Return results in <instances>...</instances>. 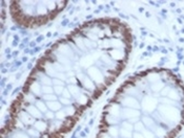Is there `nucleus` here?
I'll return each instance as SVG.
<instances>
[{
    "mask_svg": "<svg viewBox=\"0 0 184 138\" xmlns=\"http://www.w3.org/2000/svg\"><path fill=\"white\" fill-rule=\"evenodd\" d=\"M87 76L91 78V80L94 83L98 84V85L103 84V82H104V76L97 67H89L88 71H87Z\"/></svg>",
    "mask_w": 184,
    "mask_h": 138,
    "instance_id": "f257e3e1",
    "label": "nucleus"
},
{
    "mask_svg": "<svg viewBox=\"0 0 184 138\" xmlns=\"http://www.w3.org/2000/svg\"><path fill=\"white\" fill-rule=\"evenodd\" d=\"M78 78H80V82H81V84L83 85L84 88L87 89V90H91V91L95 90V84H94V82L91 80V78H89L88 76H85V74H82V73H79Z\"/></svg>",
    "mask_w": 184,
    "mask_h": 138,
    "instance_id": "f03ea898",
    "label": "nucleus"
},
{
    "mask_svg": "<svg viewBox=\"0 0 184 138\" xmlns=\"http://www.w3.org/2000/svg\"><path fill=\"white\" fill-rule=\"evenodd\" d=\"M19 118H20L21 121H22V123H23L24 125H26V126L34 125V123H35L34 117H33V116H32L29 113L24 112V111L20 112V114H19Z\"/></svg>",
    "mask_w": 184,
    "mask_h": 138,
    "instance_id": "7ed1b4c3",
    "label": "nucleus"
},
{
    "mask_svg": "<svg viewBox=\"0 0 184 138\" xmlns=\"http://www.w3.org/2000/svg\"><path fill=\"white\" fill-rule=\"evenodd\" d=\"M122 104L127 108H131V109H138L139 108V103L137 102L136 99L134 97H131V96H127L123 99V102Z\"/></svg>",
    "mask_w": 184,
    "mask_h": 138,
    "instance_id": "20e7f679",
    "label": "nucleus"
},
{
    "mask_svg": "<svg viewBox=\"0 0 184 138\" xmlns=\"http://www.w3.org/2000/svg\"><path fill=\"white\" fill-rule=\"evenodd\" d=\"M122 116L124 118H129V119H133L139 116V112L136 109H131V108H126L122 111Z\"/></svg>",
    "mask_w": 184,
    "mask_h": 138,
    "instance_id": "39448f33",
    "label": "nucleus"
},
{
    "mask_svg": "<svg viewBox=\"0 0 184 138\" xmlns=\"http://www.w3.org/2000/svg\"><path fill=\"white\" fill-rule=\"evenodd\" d=\"M26 112L29 113L34 118H41L42 117V113L40 112V110L38 109L36 106H33V105H31V106L27 107Z\"/></svg>",
    "mask_w": 184,
    "mask_h": 138,
    "instance_id": "423d86ee",
    "label": "nucleus"
},
{
    "mask_svg": "<svg viewBox=\"0 0 184 138\" xmlns=\"http://www.w3.org/2000/svg\"><path fill=\"white\" fill-rule=\"evenodd\" d=\"M47 108L48 110L53 111V112H58L59 110L62 109V104L59 101H54V102H47Z\"/></svg>",
    "mask_w": 184,
    "mask_h": 138,
    "instance_id": "0eeeda50",
    "label": "nucleus"
},
{
    "mask_svg": "<svg viewBox=\"0 0 184 138\" xmlns=\"http://www.w3.org/2000/svg\"><path fill=\"white\" fill-rule=\"evenodd\" d=\"M148 101H150V102H147V98H144L143 104H142V107H143L144 110H146V111H152V110H154V108L156 107V101L150 98V97H148Z\"/></svg>",
    "mask_w": 184,
    "mask_h": 138,
    "instance_id": "6e6552de",
    "label": "nucleus"
},
{
    "mask_svg": "<svg viewBox=\"0 0 184 138\" xmlns=\"http://www.w3.org/2000/svg\"><path fill=\"white\" fill-rule=\"evenodd\" d=\"M31 92L35 95H40L42 93V86L38 82H33L31 85Z\"/></svg>",
    "mask_w": 184,
    "mask_h": 138,
    "instance_id": "1a4fd4ad",
    "label": "nucleus"
},
{
    "mask_svg": "<svg viewBox=\"0 0 184 138\" xmlns=\"http://www.w3.org/2000/svg\"><path fill=\"white\" fill-rule=\"evenodd\" d=\"M68 91L71 92V94H72V96H74L75 98H77V97L81 94V91H80V88L79 87H77L76 85H68Z\"/></svg>",
    "mask_w": 184,
    "mask_h": 138,
    "instance_id": "9d476101",
    "label": "nucleus"
},
{
    "mask_svg": "<svg viewBox=\"0 0 184 138\" xmlns=\"http://www.w3.org/2000/svg\"><path fill=\"white\" fill-rule=\"evenodd\" d=\"M40 83L43 85V86H52L53 80L48 76H45V74H40Z\"/></svg>",
    "mask_w": 184,
    "mask_h": 138,
    "instance_id": "9b49d317",
    "label": "nucleus"
},
{
    "mask_svg": "<svg viewBox=\"0 0 184 138\" xmlns=\"http://www.w3.org/2000/svg\"><path fill=\"white\" fill-rule=\"evenodd\" d=\"M34 127L36 130H38L39 132H44L47 128V125L45 121H42V120H38L34 123Z\"/></svg>",
    "mask_w": 184,
    "mask_h": 138,
    "instance_id": "f8f14e48",
    "label": "nucleus"
},
{
    "mask_svg": "<svg viewBox=\"0 0 184 138\" xmlns=\"http://www.w3.org/2000/svg\"><path fill=\"white\" fill-rule=\"evenodd\" d=\"M108 134L113 138H117L119 136V134H120V130H119L117 126H112V127L108 128Z\"/></svg>",
    "mask_w": 184,
    "mask_h": 138,
    "instance_id": "ddd939ff",
    "label": "nucleus"
},
{
    "mask_svg": "<svg viewBox=\"0 0 184 138\" xmlns=\"http://www.w3.org/2000/svg\"><path fill=\"white\" fill-rule=\"evenodd\" d=\"M35 106L40 110V112L41 113H46L47 111H48L47 105L45 104L44 102H42V101H37L36 104H35Z\"/></svg>",
    "mask_w": 184,
    "mask_h": 138,
    "instance_id": "4468645a",
    "label": "nucleus"
},
{
    "mask_svg": "<svg viewBox=\"0 0 184 138\" xmlns=\"http://www.w3.org/2000/svg\"><path fill=\"white\" fill-rule=\"evenodd\" d=\"M110 57L115 59V60H121V59H123V52L115 49L113 51H110Z\"/></svg>",
    "mask_w": 184,
    "mask_h": 138,
    "instance_id": "2eb2a0df",
    "label": "nucleus"
},
{
    "mask_svg": "<svg viewBox=\"0 0 184 138\" xmlns=\"http://www.w3.org/2000/svg\"><path fill=\"white\" fill-rule=\"evenodd\" d=\"M45 71H46V74L50 76H56V74H57V70L55 69V67H54V65H47L46 67H45Z\"/></svg>",
    "mask_w": 184,
    "mask_h": 138,
    "instance_id": "dca6fc26",
    "label": "nucleus"
},
{
    "mask_svg": "<svg viewBox=\"0 0 184 138\" xmlns=\"http://www.w3.org/2000/svg\"><path fill=\"white\" fill-rule=\"evenodd\" d=\"M110 116H114V117H118L119 115H120V110L117 106H113V107H110Z\"/></svg>",
    "mask_w": 184,
    "mask_h": 138,
    "instance_id": "f3484780",
    "label": "nucleus"
},
{
    "mask_svg": "<svg viewBox=\"0 0 184 138\" xmlns=\"http://www.w3.org/2000/svg\"><path fill=\"white\" fill-rule=\"evenodd\" d=\"M120 135L122 138H131L133 137V133H131V131L129 130H125V129L121 128L120 129Z\"/></svg>",
    "mask_w": 184,
    "mask_h": 138,
    "instance_id": "a211bd4d",
    "label": "nucleus"
},
{
    "mask_svg": "<svg viewBox=\"0 0 184 138\" xmlns=\"http://www.w3.org/2000/svg\"><path fill=\"white\" fill-rule=\"evenodd\" d=\"M57 95L56 94H44L43 95V99L46 101V102H54V101H57Z\"/></svg>",
    "mask_w": 184,
    "mask_h": 138,
    "instance_id": "6ab92c4d",
    "label": "nucleus"
},
{
    "mask_svg": "<svg viewBox=\"0 0 184 138\" xmlns=\"http://www.w3.org/2000/svg\"><path fill=\"white\" fill-rule=\"evenodd\" d=\"M64 111H65V113H66L67 116H72V115L75 114L76 109H75V107H73L72 105H70V106H66L65 109H64Z\"/></svg>",
    "mask_w": 184,
    "mask_h": 138,
    "instance_id": "aec40b11",
    "label": "nucleus"
},
{
    "mask_svg": "<svg viewBox=\"0 0 184 138\" xmlns=\"http://www.w3.org/2000/svg\"><path fill=\"white\" fill-rule=\"evenodd\" d=\"M55 116H56V118H57L58 120H63L64 118L66 117V116H67V115H66V113H65V111H64V110L61 109V110H59L57 113H56Z\"/></svg>",
    "mask_w": 184,
    "mask_h": 138,
    "instance_id": "412c9836",
    "label": "nucleus"
},
{
    "mask_svg": "<svg viewBox=\"0 0 184 138\" xmlns=\"http://www.w3.org/2000/svg\"><path fill=\"white\" fill-rule=\"evenodd\" d=\"M37 13L39 14V15H45L47 13V10H46V6L44 4H39L38 5V8H37Z\"/></svg>",
    "mask_w": 184,
    "mask_h": 138,
    "instance_id": "4be33fe9",
    "label": "nucleus"
},
{
    "mask_svg": "<svg viewBox=\"0 0 184 138\" xmlns=\"http://www.w3.org/2000/svg\"><path fill=\"white\" fill-rule=\"evenodd\" d=\"M76 101H77V103L78 104H80V105H85L87 103V97L84 95V94H80L78 97L76 98Z\"/></svg>",
    "mask_w": 184,
    "mask_h": 138,
    "instance_id": "5701e85b",
    "label": "nucleus"
},
{
    "mask_svg": "<svg viewBox=\"0 0 184 138\" xmlns=\"http://www.w3.org/2000/svg\"><path fill=\"white\" fill-rule=\"evenodd\" d=\"M42 93L43 94H53L54 93V87L42 86Z\"/></svg>",
    "mask_w": 184,
    "mask_h": 138,
    "instance_id": "b1692460",
    "label": "nucleus"
},
{
    "mask_svg": "<svg viewBox=\"0 0 184 138\" xmlns=\"http://www.w3.org/2000/svg\"><path fill=\"white\" fill-rule=\"evenodd\" d=\"M27 134H29V136H32L33 138H37V137H39L40 132L38 130H36V129H29V130H27Z\"/></svg>",
    "mask_w": 184,
    "mask_h": 138,
    "instance_id": "393cba45",
    "label": "nucleus"
},
{
    "mask_svg": "<svg viewBox=\"0 0 184 138\" xmlns=\"http://www.w3.org/2000/svg\"><path fill=\"white\" fill-rule=\"evenodd\" d=\"M29 134H25L24 132H21V131H17L16 133H14L13 138H29Z\"/></svg>",
    "mask_w": 184,
    "mask_h": 138,
    "instance_id": "a878e982",
    "label": "nucleus"
},
{
    "mask_svg": "<svg viewBox=\"0 0 184 138\" xmlns=\"http://www.w3.org/2000/svg\"><path fill=\"white\" fill-rule=\"evenodd\" d=\"M134 129H135V131L138 132V133H139V132H143V131L145 130L144 126H143L142 123H136V125L134 126Z\"/></svg>",
    "mask_w": 184,
    "mask_h": 138,
    "instance_id": "bb28decb",
    "label": "nucleus"
},
{
    "mask_svg": "<svg viewBox=\"0 0 184 138\" xmlns=\"http://www.w3.org/2000/svg\"><path fill=\"white\" fill-rule=\"evenodd\" d=\"M63 91H64L63 86H54V92L56 95H62Z\"/></svg>",
    "mask_w": 184,
    "mask_h": 138,
    "instance_id": "cd10ccee",
    "label": "nucleus"
},
{
    "mask_svg": "<svg viewBox=\"0 0 184 138\" xmlns=\"http://www.w3.org/2000/svg\"><path fill=\"white\" fill-rule=\"evenodd\" d=\"M122 128L125 129V130L133 131L134 130V126H133V123H129V121H125V123H122Z\"/></svg>",
    "mask_w": 184,
    "mask_h": 138,
    "instance_id": "c85d7f7f",
    "label": "nucleus"
},
{
    "mask_svg": "<svg viewBox=\"0 0 184 138\" xmlns=\"http://www.w3.org/2000/svg\"><path fill=\"white\" fill-rule=\"evenodd\" d=\"M168 96L173 99H179V94L176 90H171L169 93H168Z\"/></svg>",
    "mask_w": 184,
    "mask_h": 138,
    "instance_id": "c756f323",
    "label": "nucleus"
},
{
    "mask_svg": "<svg viewBox=\"0 0 184 138\" xmlns=\"http://www.w3.org/2000/svg\"><path fill=\"white\" fill-rule=\"evenodd\" d=\"M59 102L62 105H65V106H70V105H71V99L65 98V97H62V96L59 97Z\"/></svg>",
    "mask_w": 184,
    "mask_h": 138,
    "instance_id": "7c9ffc66",
    "label": "nucleus"
},
{
    "mask_svg": "<svg viewBox=\"0 0 184 138\" xmlns=\"http://www.w3.org/2000/svg\"><path fill=\"white\" fill-rule=\"evenodd\" d=\"M76 43L81 49H85V44H84V40L80 38H76Z\"/></svg>",
    "mask_w": 184,
    "mask_h": 138,
    "instance_id": "2f4dec72",
    "label": "nucleus"
},
{
    "mask_svg": "<svg viewBox=\"0 0 184 138\" xmlns=\"http://www.w3.org/2000/svg\"><path fill=\"white\" fill-rule=\"evenodd\" d=\"M142 134H143V136H144L145 138H155L154 133H152V132L148 130H144L143 132H142Z\"/></svg>",
    "mask_w": 184,
    "mask_h": 138,
    "instance_id": "473e14b6",
    "label": "nucleus"
},
{
    "mask_svg": "<svg viewBox=\"0 0 184 138\" xmlns=\"http://www.w3.org/2000/svg\"><path fill=\"white\" fill-rule=\"evenodd\" d=\"M143 121H144V123L146 126H148V127H152V126H154V121H152V119H150V117H144L143 118Z\"/></svg>",
    "mask_w": 184,
    "mask_h": 138,
    "instance_id": "72a5a7b5",
    "label": "nucleus"
},
{
    "mask_svg": "<svg viewBox=\"0 0 184 138\" xmlns=\"http://www.w3.org/2000/svg\"><path fill=\"white\" fill-rule=\"evenodd\" d=\"M53 84H54L55 86H64V82L59 80V78H54V80H53Z\"/></svg>",
    "mask_w": 184,
    "mask_h": 138,
    "instance_id": "f704fd0d",
    "label": "nucleus"
},
{
    "mask_svg": "<svg viewBox=\"0 0 184 138\" xmlns=\"http://www.w3.org/2000/svg\"><path fill=\"white\" fill-rule=\"evenodd\" d=\"M62 97H65V98H71L72 97V94H71V92L68 91V89H65L64 88V91H63V93H62V95H61Z\"/></svg>",
    "mask_w": 184,
    "mask_h": 138,
    "instance_id": "c9c22d12",
    "label": "nucleus"
},
{
    "mask_svg": "<svg viewBox=\"0 0 184 138\" xmlns=\"http://www.w3.org/2000/svg\"><path fill=\"white\" fill-rule=\"evenodd\" d=\"M45 117L47 118V119H53L54 117H56L55 114L53 113V111H51V110H48L46 113H45Z\"/></svg>",
    "mask_w": 184,
    "mask_h": 138,
    "instance_id": "e433bc0d",
    "label": "nucleus"
},
{
    "mask_svg": "<svg viewBox=\"0 0 184 138\" xmlns=\"http://www.w3.org/2000/svg\"><path fill=\"white\" fill-rule=\"evenodd\" d=\"M55 78H59V80H61V81H63V80H65L66 78V74H64L63 72H58L57 74H56Z\"/></svg>",
    "mask_w": 184,
    "mask_h": 138,
    "instance_id": "4c0bfd02",
    "label": "nucleus"
},
{
    "mask_svg": "<svg viewBox=\"0 0 184 138\" xmlns=\"http://www.w3.org/2000/svg\"><path fill=\"white\" fill-rule=\"evenodd\" d=\"M164 134H165V131L163 130V129H161V128H160V129H159V128L157 129V135H158V136H159V135H160V136H163Z\"/></svg>",
    "mask_w": 184,
    "mask_h": 138,
    "instance_id": "58836bf2",
    "label": "nucleus"
},
{
    "mask_svg": "<svg viewBox=\"0 0 184 138\" xmlns=\"http://www.w3.org/2000/svg\"><path fill=\"white\" fill-rule=\"evenodd\" d=\"M133 137H134V138H145L144 136H143V134H142V133H138V132H136V133L133 135Z\"/></svg>",
    "mask_w": 184,
    "mask_h": 138,
    "instance_id": "ea45409f",
    "label": "nucleus"
},
{
    "mask_svg": "<svg viewBox=\"0 0 184 138\" xmlns=\"http://www.w3.org/2000/svg\"><path fill=\"white\" fill-rule=\"evenodd\" d=\"M54 3H55V2H53V1H51V2H47V8H50V10H53V8H54L56 6V5L54 4Z\"/></svg>",
    "mask_w": 184,
    "mask_h": 138,
    "instance_id": "a19ab883",
    "label": "nucleus"
},
{
    "mask_svg": "<svg viewBox=\"0 0 184 138\" xmlns=\"http://www.w3.org/2000/svg\"><path fill=\"white\" fill-rule=\"evenodd\" d=\"M68 81H70L71 85H75V84L77 83V78H71L70 80H68Z\"/></svg>",
    "mask_w": 184,
    "mask_h": 138,
    "instance_id": "79ce46f5",
    "label": "nucleus"
},
{
    "mask_svg": "<svg viewBox=\"0 0 184 138\" xmlns=\"http://www.w3.org/2000/svg\"><path fill=\"white\" fill-rule=\"evenodd\" d=\"M102 138H113V137L110 136V135H107V134H104V135L102 136Z\"/></svg>",
    "mask_w": 184,
    "mask_h": 138,
    "instance_id": "37998d69",
    "label": "nucleus"
}]
</instances>
